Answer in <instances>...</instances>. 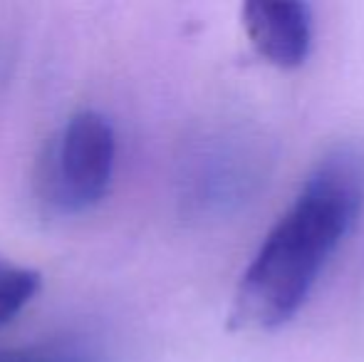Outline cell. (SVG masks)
<instances>
[{"instance_id": "cell-3", "label": "cell", "mask_w": 364, "mask_h": 362, "mask_svg": "<svg viewBox=\"0 0 364 362\" xmlns=\"http://www.w3.org/2000/svg\"><path fill=\"white\" fill-rule=\"evenodd\" d=\"M243 28L255 53L280 70L300 68L310 55L312 10L307 3H245Z\"/></svg>"}, {"instance_id": "cell-2", "label": "cell", "mask_w": 364, "mask_h": 362, "mask_svg": "<svg viewBox=\"0 0 364 362\" xmlns=\"http://www.w3.org/2000/svg\"><path fill=\"white\" fill-rule=\"evenodd\" d=\"M117 159V137L109 119L80 110L50 142L40 171L43 198L58 213H85L109 191Z\"/></svg>"}, {"instance_id": "cell-5", "label": "cell", "mask_w": 364, "mask_h": 362, "mask_svg": "<svg viewBox=\"0 0 364 362\" xmlns=\"http://www.w3.org/2000/svg\"><path fill=\"white\" fill-rule=\"evenodd\" d=\"M0 362H95L92 355L80 345L45 343L25 345V348H3Z\"/></svg>"}, {"instance_id": "cell-4", "label": "cell", "mask_w": 364, "mask_h": 362, "mask_svg": "<svg viewBox=\"0 0 364 362\" xmlns=\"http://www.w3.org/2000/svg\"><path fill=\"white\" fill-rule=\"evenodd\" d=\"M40 293V273L33 268L0 263V328L18 318L20 310Z\"/></svg>"}, {"instance_id": "cell-1", "label": "cell", "mask_w": 364, "mask_h": 362, "mask_svg": "<svg viewBox=\"0 0 364 362\" xmlns=\"http://www.w3.org/2000/svg\"><path fill=\"white\" fill-rule=\"evenodd\" d=\"M364 211V149L330 147L302 179L235 285L228 325L260 333L285 325L310 298L325 266Z\"/></svg>"}]
</instances>
